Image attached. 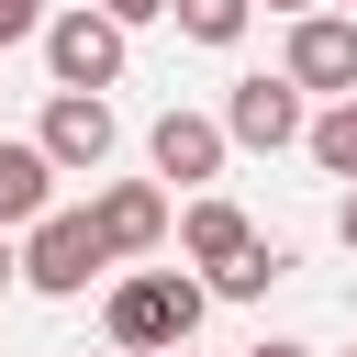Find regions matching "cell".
Masks as SVG:
<instances>
[{
    "label": "cell",
    "mask_w": 357,
    "mask_h": 357,
    "mask_svg": "<svg viewBox=\"0 0 357 357\" xmlns=\"http://www.w3.org/2000/svg\"><path fill=\"white\" fill-rule=\"evenodd\" d=\"M167 22H178L190 45H212V56H223V45H245V22H257V0H167Z\"/></svg>",
    "instance_id": "4fadbf2b"
},
{
    "label": "cell",
    "mask_w": 357,
    "mask_h": 357,
    "mask_svg": "<svg viewBox=\"0 0 357 357\" xmlns=\"http://www.w3.org/2000/svg\"><path fill=\"white\" fill-rule=\"evenodd\" d=\"M33 212H56V156L33 134H0V234H22Z\"/></svg>",
    "instance_id": "30bf717a"
},
{
    "label": "cell",
    "mask_w": 357,
    "mask_h": 357,
    "mask_svg": "<svg viewBox=\"0 0 357 357\" xmlns=\"http://www.w3.org/2000/svg\"><path fill=\"white\" fill-rule=\"evenodd\" d=\"M100 268H112V245H100V223H89V212H67V201H56V212H33V223H22V290L78 301Z\"/></svg>",
    "instance_id": "7a4b0ae2"
},
{
    "label": "cell",
    "mask_w": 357,
    "mask_h": 357,
    "mask_svg": "<svg viewBox=\"0 0 357 357\" xmlns=\"http://www.w3.org/2000/svg\"><path fill=\"white\" fill-rule=\"evenodd\" d=\"M301 100H312V89H301L290 67H279V78H234V89H223V134H234L245 156H279V145H301V123H312Z\"/></svg>",
    "instance_id": "277c9868"
},
{
    "label": "cell",
    "mask_w": 357,
    "mask_h": 357,
    "mask_svg": "<svg viewBox=\"0 0 357 357\" xmlns=\"http://www.w3.org/2000/svg\"><path fill=\"white\" fill-rule=\"evenodd\" d=\"M201 312H212V279H190V268H134V279H112V346L123 357H156V346H190L201 335Z\"/></svg>",
    "instance_id": "6da1fadb"
},
{
    "label": "cell",
    "mask_w": 357,
    "mask_h": 357,
    "mask_svg": "<svg viewBox=\"0 0 357 357\" xmlns=\"http://www.w3.org/2000/svg\"><path fill=\"white\" fill-rule=\"evenodd\" d=\"M268 11H324V0H268Z\"/></svg>",
    "instance_id": "d6986e66"
},
{
    "label": "cell",
    "mask_w": 357,
    "mask_h": 357,
    "mask_svg": "<svg viewBox=\"0 0 357 357\" xmlns=\"http://www.w3.org/2000/svg\"><path fill=\"white\" fill-rule=\"evenodd\" d=\"M11 279H22V234H0V290H11Z\"/></svg>",
    "instance_id": "e0dca14e"
},
{
    "label": "cell",
    "mask_w": 357,
    "mask_h": 357,
    "mask_svg": "<svg viewBox=\"0 0 357 357\" xmlns=\"http://www.w3.org/2000/svg\"><path fill=\"white\" fill-rule=\"evenodd\" d=\"M100 11H112L123 33H145V22H167V0H100Z\"/></svg>",
    "instance_id": "9a60e30c"
},
{
    "label": "cell",
    "mask_w": 357,
    "mask_h": 357,
    "mask_svg": "<svg viewBox=\"0 0 357 357\" xmlns=\"http://www.w3.org/2000/svg\"><path fill=\"white\" fill-rule=\"evenodd\" d=\"M89 223H100V245H112V268H123V257H156L178 212H167V190H156V178H112V190L89 201Z\"/></svg>",
    "instance_id": "ba28073f"
},
{
    "label": "cell",
    "mask_w": 357,
    "mask_h": 357,
    "mask_svg": "<svg viewBox=\"0 0 357 357\" xmlns=\"http://www.w3.org/2000/svg\"><path fill=\"white\" fill-rule=\"evenodd\" d=\"M245 357H312V346H290V335H268V346H245Z\"/></svg>",
    "instance_id": "ac0fdd59"
},
{
    "label": "cell",
    "mask_w": 357,
    "mask_h": 357,
    "mask_svg": "<svg viewBox=\"0 0 357 357\" xmlns=\"http://www.w3.org/2000/svg\"><path fill=\"white\" fill-rule=\"evenodd\" d=\"M223 156H234L223 112H156V123H145V167H156V178H178V190H212V178H223Z\"/></svg>",
    "instance_id": "8992f818"
},
{
    "label": "cell",
    "mask_w": 357,
    "mask_h": 357,
    "mask_svg": "<svg viewBox=\"0 0 357 357\" xmlns=\"http://www.w3.org/2000/svg\"><path fill=\"white\" fill-rule=\"evenodd\" d=\"M33 33H45V0H0V56L33 45Z\"/></svg>",
    "instance_id": "5bb4252c"
},
{
    "label": "cell",
    "mask_w": 357,
    "mask_h": 357,
    "mask_svg": "<svg viewBox=\"0 0 357 357\" xmlns=\"http://www.w3.org/2000/svg\"><path fill=\"white\" fill-rule=\"evenodd\" d=\"M346 11H357V0H346Z\"/></svg>",
    "instance_id": "7402d4cb"
},
{
    "label": "cell",
    "mask_w": 357,
    "mask_h": 357,
    "mask_svg": "<svg viewBox=\"0 0 357 357\" xmlns=\"http://www.w3.org/2000/svg\"><path fill=\"white\" fill-rule=\"evenodd\" d=\"M335 234H346V257H357V178H346V201H335Z\"/></svg>",
    "instance_id": "2e32d148"
},
{
    "label": "cell",
    "mask_w": 357,
    "mask_h": 357,
    "mask_svg": "<svg viewBox=\"0 0 357 357\" xmlns=\"http://www.w3.org/2000/svg\"><path fill=\"white\" fill-rule=\"evenodd\" d=\"M33 145L56 156V178H100L112 167V100L100 89H56L45 123H33Z\"/></svg>",
    "instance_id": "5b68a950"
},
{
    "label": "cell",
    "mask_w": 357,
    "mask_h": 357,
    "mask_svg": "<svg viewBox=\"0 0 357 357\" xmlns=\"http://www.w3.org/2000/svg\"><path fill=\"white\" fill-rule=\"evenodd\" d=\"M167 234H178V257H190V268H223V257H245V245H257V223H245L223 190H190Z\"/></svg>",
    "instance_id": "9c48e42d"
},
{
    "label": "cell",
    "mask_w": 357,
    "mask_h": 357,
    "mask_svg": "<svg viewBox=\"0 0 357 357\" xmlns=\"http://www.w3.org/2000/svg\"><path fill=\"white\" fill-rule=\"evenodd\" d=\"M301 156H312L324 178H357V89H346V100H324V112L301 123Z\"/></svg>",
    "instance_id": "8fae6325"
},
{
    "label": "cell",
    "mask_w": 357,
    "mask_h": 357,
    "mask_svg": "<svg viewBox=\"0 0 357 357\" xmlns=\"http://www.w3.org/2000/svg\"><path fill=\"white\" fill-rule=\"evenodd\" d=\"M301 89H324V100H346L357 89V11H290V56H279Z\"/></svg>",
    "instance_id": "52a82bcc"
},
{
    "label": "cell",
    "mask_w": 357,
    "mask_h": 357,
    "mask_svg": "<svg viewBox=\"0 0 357 357\" xmlns=\"http://www.w3.org/2000/svg\"><path fill=\"white\" fill-rule=\"evenodd\" d=\"M45 67H56V89H112L123 78V56H134V33L100 11V0H67V11H45Z\"/></svg>",
    "instance_id": "3957f363"
},
{
    "label": "cell",
    "mask_w": 357,
    "mask_h": 357,
    "mask_svg": "<svg viewBox=\"0 0 357 357\" xmlns=\"http://www.w3.org/2000/svg\"><path fill=\"white\" fill-rule=\"evenodd\" d=\"M279 279H290V245H268V234H257L245 257H223V268H212V301H268Z\"/></svg>",
    "instance_id": "7c38bea8"
},
{
    "label": "cell",
    "mask_w": 357,
    "mask_h": 357,
    "mask_svg": "<svg viewBox=\"0 0 357 357\" xmlns=\"http://www.w3.org/2000/svg\"><path fill=\"white\" fill-rule=\"evenodd\" d=\"M100 357H123V346H100Z\"/></svg>",
    "instance_id": "44dd1931"
},
{
    "label": "cell",
    "mask_w": 357,
    "mask_h": 357,
    "mask_svg": "<svg viewBox=\"0 0 357 357\" xmlns=\"http://www.w3.org/2000/svg\"><path fill=\"white\" fill-rule=\"evenodd\" d=\"M156 357H190V346H156Z\"/></svg>",
    "instance_id": "ffe728a7"
}]
</instances>
